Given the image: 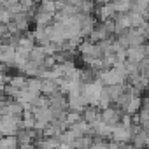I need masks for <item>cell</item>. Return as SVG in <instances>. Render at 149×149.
Wrapping results in <instances>:
<instances>
[{
  "instance_id": "cell-1",
  "label": "cell",
  "mask_w": 149,
  "mask_h": 149,
  "mask_svg": "<svg viewBox=\"0 0 149 149\" xmlns=\"http://www.w3.org/2000/svg\"><path fill=\"white\" fill-rule=\"evenodd\" d=\"M125 58H126V61H130V63H139V61H142L144 58H147V44L125 49Z\"/></svg>"
},
{
  "instance_id": "cell-2",
  "label": "cell",
  "mask_w": 149,
  "mask_h": 149,
  "mask_svg": "<svg viewBox=\"0 0 149 149\" xmlns=\"http://www.w3.org/2000/svg\"><path fill=\"white\" fill-rule=\"evenodd\" d=\"M7 84L13 86V88H16V90H23L26 86V77L23 76V74H21V76H11Z\"/></svg>"
}]
</instances>
